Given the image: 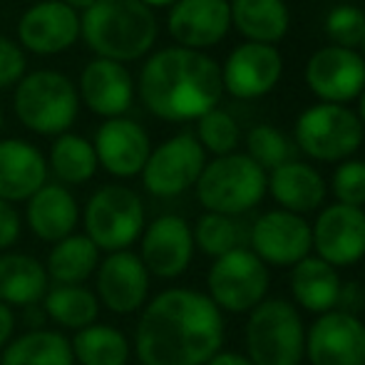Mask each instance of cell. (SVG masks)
I'll return each instance as SVG.
<instances>
[{"mask_svg": "<svg viewBox=\"0 0 365 365\" xmlns=\"http://www.w3.org/2000/svg\"><path fill=\"white\" fill-rule=\"evenodd\" d=\"M358 117H361V122L365 127V90L361 92V97H358Z\"/></svg>", "mask_w": 365, "mask_h": 365, "instance_id": "obj_45", "label": "cell"}, {"mask_svg": "<svg viewBox=\"0 0 365 365\" xmlns=\"http://www.w3.org/2000/svg\"><path fill=\"white\" fill-rule=\"evenodd\" d=\"M60 3H65V5H68V8L77 10V13H80V10H82V13H85V10L90 8V5H95L97 0H60Z\"/></svg>", "mask_w": 365, "mask_h": 365, "instance_id": "obj_43", "label": "cell"}, {"mask_svg": "<svg viewBox=\"0 0 365 365\" xmlns=\"http://www.w3.org/2000/svg\"><path fill=\"white\" fill-rule=\"evenodd\" d=\"M25 70H28L25 50L15 40L0 35V90L18 85L25 77Z\"/></svg>", "mask_w": 365, "mask_h": 365, "instance_id": "obj_38", "label": "cell"}, {"mask_svg": "<svg viewBox=\"0 0 365 365\" xmlns=\"http://www.w3.org/2000/svg\"><path fill=\"white\" fill-rule=\"evenodd\" d=\"M70 346L75 363L80 365H127L132 356L130 338L107 323H92L77 331Z\"/></svg>", "mask_w": 365, "mask_h": 365, "instance_id": "obj_30", "label": "cell"}, {"mask_svg": "<svg viewBox=\"0 0 365 365\" xmlns=\"http://www.w3.org/2000/svg\"><path fill=\"white\" fill-rule=\"evenodd\" d=\"M3 125H5V120H3V107H0V135H3Z\"/></svg>", "mask_w": 365, "mask_h": 365, "instance_id": "obj_47", "label": "cell"}, {"mask_svg": "<svg viewBox=\"0 0 365 365\" xmlns=\"http://www.w3.org/2000/svg\"><path fill=\"white\" fill-rule=\"evenodd\" d=\"M271 271L246 246L214 259L207 274V296L221 313H251L269 298Z\"/></svg>", "mask_w": 365, "mask_h": 365, "instance_id": "obj_9", "label": "cell"}, {"mask_svg": "<svg viewBox=\"0 0 365 365\" xmlns=\"http://www.w3.org/2000/svg\"><path fill=\"white\" fill-rule=\"evenodd\" d=\"M246 154L264 169L266 174L291 162L296 145L286 137L284 130L274 125H254L246 132Z\"/></svg>", "mask_w": 365, "mask_h": 365, "instance_id": "obj_33", "label": "cell"}, {"mask_svg": "<svg viewBox=\"0 0 365 365\" xmlns=\"http://www.w3.org/2000/svg\"><path fill=\"white\" fill-rule=\"evenodd\" d=\"M331 192L338 204L346 207H365V162L363 159H346L336 167L331 177Z\"/></svg>", "mask_w": 365, "mask_h": 365, "instance_id": "obj_37", "label": "cell"}, {"mask_svg": "<svg viewBox=\"0 0 365 365\" xmlns=\"http://www.w3.org/2000/svg\"><path fill=\"white\" fill-rule=\"evenodd\" d=\"M13 331H15V313L10 306L0 303V351L13 341Z\"/></svg>", "mask_w": 365, "mask_h": 365, "instance_id": "obj_41", "label": "cell"}, {"mask_svg": "<svg viewBox=\"0 0 365 365\" xmlns=\"http://www.w3.org/2000/svg\"><path fill=\"white\" fill-rule=\"evenodd\" d=\"M140 241L137 256L142 259L149 276H157V279H179L194 259L192 226L177 214H164L147 224Z\"/></svg>", "mask_w": 365, "mask_h": 365, "instance_id": "obj_17", "label": "cell"}, {"mask_svg": "<svg viewBox=\"0 0 365 365\" xmlns=\"http://www.w3.org/2000/svg\"><path fill=\"white\" fill-rule=\"evenodd\" d=\"M137 95L164 122L199 120L221 102V65L199 50L179 45L162 48L147 58L137 80Z\"/></svg>", "mask_w": 365, "mask_h": 365, "instance_id": "obj_2", "label": "cell"}, {"mask_svg": "<svg viewBox=\"0 0 365 365\" xmlns=\"http://www.w3.org/2000/svg\"><path fill=\"white\" fill-rule=\"evenodd\" d=\"M365 140V127L348 105L316 102L298 115L293 125V145L313 162L341 164L353 159Z\"/></svg>", "mask_w": 365, "mask_h": 365, "instance_id": "obj_7", "label": "cell"}, {"mask_svg": "<svg viewBox=\"0 0 365 365\" xmlns=\"http://www.w3.org/2000/svg\"><path fill=\"white\" fill-rule=\"evenodd\" d=\"M341 274L318 256H306L291 266V296L303 311L323 316L336 311L341 293Z\"/></svg>", "mask_w": 365, "mask_h": 365, "instance_id": "obj_26", "label": "cell"}, {"mask_svg": "<svg viewBox=\"0 0 365 365\" xmlns=\"http://www.w3.org/2000/svg\"><path fill=\"white\" fill-rule=\"evenodd\" d=\"M50 289L45 264L30 254H0V303L10 308H30Z\"/></svg>", "mask_w": 365, "mask_h": 365, "instance_id": "obj_27", "label": "cell"}, {"mask_svg": "<svg viewBox=\"0 0 365 365\" xmlns=\"http://www.w3.org/2000/svg\"><path fill=\"white\" fill-rule=\"evenodd\" d=\"M92 147L97 154V164L117 179H132L142 174L152 152L147 130L130 117L102 122L95 132Z\"/></svg>", "mask_w": 365, "mask_h": 365, "instance_id": "obj_19", "label": "cell"}, {"mask_svg": "<svg viewBox=\"0 0 365 365\" xmlns=\"http://www.w3.org/2000/svg\"><path fill=\"white\" fill-rule=\"evenodd\" d=\"M20 231H23V221H20L18 209L0 199V254L20 239Z\"/></svg>", "mask_w": 365, "mask_h": 365, "instance_id": "obj_39", "label": "cell"}, {"mask_svg": "<svg viewBox=\"0 0 365 365\" xmlns=\"http://www.w3.org/2000/svg\"><path fill=\"white\" fill-rule=\"evenodd\" d=\"M313 251L333 269L353 266L365 256V209L328 204L311 224Z\"/></svg>", "mask_w": 365, "mask_h": 365, "instance_id": "obj_14", "label": "cell"}, {"mask_svg": "<svg viewBox=\"0 0 365 365\" xmlns=\"http://www.w3.org/2000/svg\"><path fill=\"white\" fill-rule=\"evenodd\" d=\"M358 53L363 55V60H365V33H363V40H361V45H358Z\"/></svg>", "mask_w": 365, "mask_h": 365, "instance_id": "obj_46", "label": "cell"}, {"mask_svg": "<svg viewBox=\"0 0 365 365\" xmlns=\"http://www.w3.org/2000/svg\"><path fill=\"white\" fill-rule=\"evenodd\" d=\"M97 169L100 164H97V154L90 140L73 135V132H65L53 140L48 154V172H53L63 187L90 182Z\"/></svg>", "mask_w": 365, "mask_h": 365, "instance_id": "obj_32", "label": "cell"}, {"mask_svg": "<svg viewBox=\"0 0 365 365\" xmlns=\"http://www.w3.org/2000/svg\"><path fill=\"white\" fill-rule=\"evenodd\" d=\"M194 192L207 212L239 217L264 202L269 194V174L249 154H224L207 162Z\"/></svg>", "mask_w": 365, "mask_h": 365, "instance_id": "obj_6", "label": "cell"}, {"mask_svg": "<svg viewBox=\"0 0 365 365\" xmlns=\"http://www.w3.org/2000/svg\"><path fill=\"white\" fill-rule=\"evenodd\" d=\"M323 33L328 38V45L358 50L365 33V13L351 3L336 5L323 20Z\"/></svg>", "mask_w": 365, "mask_h": 365, "instance_id": "obj_36", "label": "cell"}, {"mask_svg": "<svg viewBox=\"0 0 365 365\" xmlns=\"http://www.w3.org/2000/svg\"><path fill=\"white\" fill-rule=\"evenodd\" d=\"M207 167V152L192 132H182L149 152L142 169V184L152 197L172 199L197 187Z\"/></svg>", "mask_w": 365, "mask_h": 365, "instance_id": "obj_10", "label": "cell"}, {"mask_svg": "<svg viewBox=\"0 0 365 365\" xmlns=\"http://www.w3.org/2000/svg\"><path fill=\"white\" fill-rule=\"evenodd\" d=\"M284 75V58L276 45L241 43L221 65V85L236 100H261Z\"/></svg>", "mask_w": 365, "mask_h": 365, "instance_id": "obj_13", "label": "cell"}, {"mask_svg": "<svg viewBox=\"0 0 365 365\" xmlns=\"http://www.w3.org/2000/svg\"><path fill=\"white\" fill-rule=\"evenodd\" d=\"M269 192L279 209L306 217L323 209L328 197V182L313 164L291 159L269 172Z\"/></svg>", "mask_w": 365, "mask_h": 365, "instance_id": "obj_23", "label": "cell"}, {"mask_svg": "<svg viewBox=\"0 0 365 365\" xmlns=\"http://www.w3.org/2000/svg\"><path fill=\"white\" fill-rule=\"evenodd\" d=\"M194 236V249L202 254L219 259V256L229 254V251L241 246V229L234 221V217H224V214H202L192 229Z\"/></svg>", "mask_w": 365, "mask_h": 365, "instance_id": "obj_34", "label": "cell"}, {"mask_svg": "<svg viewBox=\"0 0 365 365\" xmlns=\"http://www.w3.org/2000/svg\"><path fill=\"white\" fill-rule=\"evenodd\" d=\"M13 112L25 130L60 137L80 115L77 85L58 70H35L15 85Z\"/></svg>", "mask_w": 365, "mask_h": 365, "instance_id": "obj_4", "label": "cell"}, {"mask_svg": "<svg viewBox=\"0 0 365 365\" xmlns=\"http://www.w3.org/2000/svg\"><path fill=\"white\" fill-rule=\"evenodd\" d=\"M140 3H145L147 8H172L174 3H177V0H140Z\"/></svg>", "mask_w": 365, "mask_h": 365, "instance_id": "obj_44", "label": "cell"}, {"mask_svg": "<svg viewBox=\"0 0 365 365\" xmlns=\"http://www.w3.org/2000/svg\"><path fill=\"white\" fill-rule=\"evenodd\" d=\"M48 184V159L25 140H0V199L8 204L28 202Z\"/></svg>", "mask_w": 365, "mask_h": 365, "instance_id": "obj_22", "label": "cell"}, {"mask_svg": "<svg viewBox=\"0 0 365 365\" xmlns=\"http://www.w3.org/2000/svg\"><path fill=\"white\" fill-rule=\"evenodd\" d=\"M157 35V15L140 0H97L80 13V38L102 60L122 65L142 60Z\"/></svg>", "mask_w": 365, "mask_h": 365, "instance_id": "obj_3", "label": "cell"}, {"mask_svg": "<svg viewBox=\"0 0 365 365\" xmlns=\"http://www.w3.org/2000/svg\"><path fill=\"white\" fill-rule=\"evenodd\" d=\"M25 221L38 239L58 244L75 234V226L80 224V207L68 187L45 184L28 199Z\"/></svg>", "mask_w": 365, "mask_h": 365, "instance_id": "obj_24", "label": "cell"}, {"mask_svg": "<svg viewBox=\"0 0 365 365\" xmlns=\"http://www.w3.org/2000/svg\"><path fill=\"white\" fill-rule=\"evenodd\" d=\"M85 236L105 254L127 251L145 231V204L125 184H105L85 204Z\"/></svg>", "mask_w": 365, "mask_h": 365, "instance_id": "obj_8", "label": "cell"}, {"mask_svg": "<svg viewBox=\"0 0 365 365\" xmlns=\"http://www.w3.org/2000/svg\"><path fill=\"white\" fill-rule=\"evenodd\" d=\"M167 30L179 48L204 53L229 35V0H177L169 8Z\"/></svg>", "mask_w": 365, "mask_h": 365, "instance_id": "obj_20", "label": "cell"}, {"mask_svg": "<svg viewBox=\"0 0 365 365\" xmlns=\"http://www.w3.org/2000/svg\"><path fill=\"white\" fill-rule=\"evenodd\" d=\"M80 40V13L60 0H40L18 20V45L25 53L53 58Z\"/></svg>", "mask_w": 365, "mask_h": 365, "instance_id": "obj_16", "label": "cell"}, {"mask_svg": "<svg viewBox=\"0 0 365 365\" xmlns=\"http://www.w3.org/2000/svg\"><path fill=\"white\" fill-rule=\"evenodd\" d=\"M149 279L152 276L135 251H115L100 259L95 271V296L107 311L130 316L145 308Z\"/></svg>", "mask_w": 365, "mask_h": 365, "instance_id": "obj_15", "label": "cell"}, {"mask_svg": "<svg viewBox=\"0 0 365 365\" xmlns=\"http://www.w3.org/2000/svg\"><path fill=\"white\" fill-rule=\"evenodd\" d=\"M204 152H212L214 157H224V154H234L236 147L241 145V130L236 120L224 112L221 107L207 112L204 117L197 120V135Z\"/></svg>", "mask_w": 365, "mask_h": 365, "instance_id": "obj_35", "label": "cell"}, {"mask_svg": "<svg viewBox=\"0 0 365 365\" xmlns=\"http://www.w3.org/2000/svg\"><path fill=\"white\" fill-rule=\"evenodd\" d=\"M244 346L254 365H301L306 358V323L296 303L266 298L249 313Z\"/></svg>", "mask_w": 365, "mask_h": 365, "instance_id": "obj_5", "label": "cell"}, {"mask_svg": "<svg viewBox=\"0 0 365 365\" xmlns=\"http://www.w3.org/2000/svg\"><path fill=\"white\" fill-rule=\"evenodd\" d=\"M306 358L311 365H365L363 318L328 311L306 328Z\"/></svg>", "mask_w": 365, "mask_h": 365, "instance_id": "obj_18", "label": "cell"}, {"mask_svg": "<svg viewBox=\"0 0 365 365\" xmlns=\"http://www.w3.org/2000/svg\"><path fill=\"white\" fill-rule=\"evenodd\" d=\"M207 365H254L244 353H236V351H219L217 356L212 358Z\"/></svg>", "mask_w": 365, "mask_h": 365, "instance_id": "obj_42", "label": "cell"}, {"mask_svg": "<svg viewBox=\"0 0 365 365\" xmlns=\"http://www.w3.org/2000/svg\"><path fill=\"white\" fill-rule=\"evenodd\" d=\"M0 365H75L70 338L60 331L33 328L3 348Z\"/></svg>", "mask_w": 365, "mask_h": 365, "instance_id": "obj_29", "label": "cell"}, {"mask_svg": "<svg viewBox=\"0 0 365 365\" xmlns=\"http://www.w3.org/2000/svg\"><path fill=\"white\" fill-rule=\"evenodd\" d=\"M308 90L328 105H348L365 90V60L358 50L323 45L303 70Z\"/></svg>", "mask_w": 365, "mask_h": 365, "instance_id": "obj_11", "label": "cell"}, {"mask_svg": "<svg viewBox=\"0 0 365 365\" xmlns=\"http://www.w3.org/2000/svg\"><path fill=\"white\" fill-rule=\"evenodd\" d=\"M231 28L246 43L276 45L291 28V10L286 0H229Z\"/></svg>", "mask_w": 365, "mask_h": 365, "instance_id": "obj_25", "label": "cell"}, {"mask_svg": "<svg viewBox=\"0 0 365 365\" xmlns=\"http://www.w3.org/2000/svg\"><path fill=\"white\" fill-rule=\"evenodd\" d=\"M224 336V313L212 298L174 286L145 303L132 343L142 365H207Z\"/></svg>", "mask_w": 365, "mask_h": 365, "instance_id": "obj_1", "label": "cell"}, {"mask_svg": "<svg viewBox=\"0 0 365 365\" xmlns=\"http://www.w3.org/2000/svg\"><path fill=\"white\" fill-rule=\"evenodd\" d=\"M363 326H365V318H363Z\"/></svg>", "mask_w": 365, "mask_h": 365, "instance_id": "obj_48", "label": "cell"}, {"mask_svg": "<svg viewBox=\"0 0 365 365\" xmlns=\"http://www.w3.org/2000/svg\"><path fill=\"white\" fill-rule=\"evenodd\" d=\"M363 303H365V293H363V286L358 284V281H351V284H341V293H338L336 311L353 313V316H358V311L363 308Z\"/></svg>", "mask_w": 365, "mask_h": 365, "instance_id": "obj_40", "label": "cell"}, {"mask_svg": "<svg viewBox=\"0 0 365 365\" xmlns=\"http://www.w3.org/2000/svg\"><path fill=\"white\" fill-rule=\"evenodd\" d=\"M100 301L85 286H50L43 298V311L55 326L82 331L100 318Z\"/></svg>", "mask_w": 365, "mask_h": 365, "instance_id": "obj_31", "label": "cell"}, {"mask_svg": "<svg viewBox=\"0 0 365 365\" xmlns=\"http://www.w3.org/2000/svg\"><path fill=\"white\" fill-rule=\"evenodd\" d=\"M249 244L251 251L269 269L271 266L274 269H291L298 261L311 256V224L306 217L284 212V209H271L251 224Z\"/></svg>", "mask_w": 365, "mask_h": 365, "instance_id": "obj_12", "label": "cell"}, {"mask_svg": "<svg viewBox=\"0 0 365 365\" xmlns=\"http://www.w3.org/2000/svg\"><path fill=\"white\" fill-rule=\"evenodd\" d=\"M102 251L85 234H73L53 244L45 261V274L53 286H82L95 276Z\"/></svg>", "mask_w": 365, "mask_h": 365, "instance_id": "obj_28", "label": "cell"}, {"mask_svg": "<svg viewBox=\"0 0 365 365\" xmlns=\"http://www.w3.org/2000/svg\"><path fill=\"white\" fill-rule=\"evenodd\" d=\"M135 92L137 87L130 70L122 63L102 58H95L85 65L77 85L80 102H85L87 110L102 120L125 117V112L135 102Z\"/></svg>", "mask_w": 365, "mask_h": 365, "instance_id": "obj_21", "label": "cell"}]
</instances>
